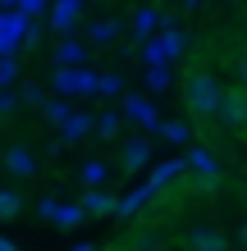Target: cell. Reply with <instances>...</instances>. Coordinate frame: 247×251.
I'll use <instances>...</instances> for the list:
<instances>
[{"mask_svg":"<svg viewBox=\"0 0 247 251\" xmlns=\"http://www.w3.org/2000/svg\"><path fill=\"white\" fill-rule=\"evenodd\" d=\"M183 105L192 110V119H220V105H224V87L215 82V73H192V78H188Z\"/></svg>","mask_w":247,"mask_h":251,"instance_id":"cell-1","label":"cell"},{"mask_svg":"<svg viewBox=\"0 0 247 251\" xmlns=\"http://www.w3.org/2000/svg\"><path fill=\"white\" fill-rule=\"evenodd\" d=\"M183 247L188 251H229V233L211 228V224H192L183 233Z\"/></svg>","mask_w":247,"mask_h":251,"instance_id":"cell-2","label":"cell"},{"mask_svg":"<svg viewBox=\"0 0 247 251\" xmlns=\"http://www.w3.org/2000/svg\"><path fill=\"white\" fill-rule=\"evenodd\" d=\"M220 124L224 128H247V87H243V92H224Z\"/></svg>","mask_w":247,"mask_h":251,"instance_id":"cell-3","label":"cell"},{"mask_svg":"<svg viewBox=\"0 0 247 251\" xmlns=\"http://www.w3.org/2000/svg\"><path fill=\"white\" fill-rule=\"evenodd\" d=\"M5 169L14 174V178H32V174H37V160H32L27 146H9V151H5Z\"/></svg>","mask_w":247,"mask_h":251,"instance_id":"cell-4","label":"cell"},{"mask_svg":"<svg viewBox=\"0 0 247 251\" xmlns=\"http://www.w3.org/2000/svg\"><path fill=\"white\" fill-rule=\"evenodd\" d=\"M147 155H151L147 142H128L124 146V169H142V165H147Z\"/></svg>","mask_w":247,"mask_h":251,"instance_id":"cell-5","label":"cell"},{"mask_svg":"<svg viewBox=\"0 0 247 251\" xmlns=\"http://www.w3.org/2000/svg\"><path fill=\"white\" fill-rule=\"evenodd\" d=\"M74 19H78V0H60V5H55V27H60V32H69V27H74Z\"/></svg>","mask_w":247,"mask_h":251,"instance_id":"cell-6","label":"cell"},{"mask_svg":"<svg viewBox=\"0 0 247 251\" xmlns=\"http://www.w3.org/2000/svg\"><path fill=\"white\" fill-rule=\"evenodd\" d=\"M156 19H161V14H156V9H137V14H133V27H137V32H142V37H147Z\"/></svg>","mask_w":247,"mask_h":251,"instance_id":"cell-7","label":"cell"},{"mask_svg":"<svg viewBox=\"0 0 247 251\" xmlns=\"http://www.w3.org/2000/svg\"><path fill=\"white\" fill-rule=\"evenodd\" d=\"M19 215V197L14 192H0V219H14Z\"/></svg>","mask_w":247,"mask_h":251,"instance_id":"cell-8","label":"cell"},{"mask_svg":"<svg viewBox=\"0 0 247 251\" xmlns=\"http://www.w3.org/2000/svg\"><path fill=\"white\" fill-rule=\"evenodd\" d=\"M60 60H64V64L82 60V46H78V41H64V46H60Z\"/></svg>","mask_w":247,"mask_h":251,"instance_id":"cell-9","label":"cell"},{"mask_svg":"<svg viewBox=\"0 0 247 251\" xmlns=\"http://www.w3.org/2000/svg\"><path fill=\"white\" fill-rule=\"evenodd\" d=\"M96 128H101V137H114V132H119V119H114V114H106Z\"/></svg>","mask_w":247,"mask_h":251,"instance_id":"cell-10","label":"cell"},{"mask_svg":"<svg viewBox=\"0 0 247 251\" xmlns=\"http://www.w3.org/2000/svg\"><path fill=\"white\" fill-rule=\"evenodd\" d=\"M92 37H96V41H110L114 27H110V23H92Z\"/></svg>","mask_w":247,"mask_h":251,"instance_id":"cell-11","label":"cell"},{"mask_svg":"<svg viewBox=\"0 0 247 251\" xmlns=\"http://www.w3.org/2000/svg\"><path fill=\"white\" fill-rule=\"evenodd\" d=\"M137 251H161V242H151V233H137Z\"/></svg>","mask_w":247,"mask_h":251,"instance_id":"cell-12","label":"cell"},{"mask_svg":"<svg viewBox=\"0 0 247 251\" xmlns=\"http://www.w3.org/2000/svg\"><path fill=\"white\" fill-rule=\"evenodd\" d=\"M19 5H23V9H27V14H37V9H41V5H46V0H19Z\"/></svg>","mask_w":247,"mask_h":251,"instance_id":"cell-13","label":"cell"},{"mask_svg":"<svg viewBox=\"0 0 247 251\" xmlns=\"http://www.w3.org/2000/svg\"><path fill=\"white\" fill-rule=\"evenodd\" d=\"M238 82L247 87V55H243V60H238Z\"/></svg>","mask_w":247,"mask_h":251,"instance_id":"cell-14","label":"cell"},{"mask_svg":"<svg viewBox=\"0 0 247 251\" xmlns=\"http://www.w3.org/2000/svg\"><path fill=\"white\" fill-rule=\"evenodd\" d=\"M238 242H243V247H247V224H243V228H238Z\"/></svg>","mask_w":247,"mask_h":251,"instance_id":"cell-15","label":"cell"},{"mask_svg":"<svg viewBox=\"0 0 247 251\" xmlns=\"http://www.w3.org/2000/svg\"><path fill=\"white\" fill-rule=\"evenodd\" d=\"M243 251H247V247H243Z\"/></svg>","mask_w":247,"mask_h":251,"instance_id":"cell-16","label":"cell"}]
</instances>
